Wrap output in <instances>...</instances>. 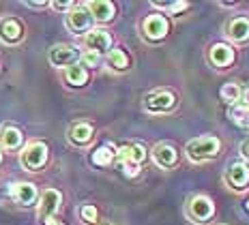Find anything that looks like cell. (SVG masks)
Returning <instances> with one entry per match:
<instances>
[{
    "mask_svg": "<svg viewBox=\"0 0 249 225\" xmlns=\"http://www.w3.org/2000/svg\"><path fill=\"white\" fill-rule=\"evenodd\" d=\"M219 146L221 142L215 135H202V138H196L187 144V156L194 163H202V161L215 159L217 153H219Z\"/></svg>",
    "mask_w": 249,
    "mask_h": 225,
    "instance_id": "6da1fadb",
    "label": "cell"
},
{
    "mask_svg": "<svg viewBox=\"0 0 249 225\" xmlns=\"http://www.w3.org/2000/svg\"><path fill=\"white\" fill-rule=\"evenodd\" d=\"M45 161H48V146H45L43 142H33V144H28L24 148L22 165L26 167V170L37 172V170H41V167L45 165Z\"/></svg>",
    "mask_w": 249,
    "mask_h": 225,
    "instance_id": "7a4b0ae2",
    "label": "cell"
},
{
    "mask_svg": "<svg viewBox=\"0 0 249 225\" xmlns=\"http://www.w3.org/2000/svg\"><path fill=\"white\" fill-rule=\"evenodd\" d=\"M142 30H144V35H146V39L159 41V39H163V36L168 35L170 24H168V19H165V15L155 13V15H148V17L144 19Z\"/></svg>",
    "mask_w": 249,
    "mask_h": 225,
    "instance_id": "3957f363",
    "label": "cell"
},
{
    "mask_svg": "<svg viewBox=\"0 0 249 225\" xmlns=\"http://www.w3.org/2000/svg\"><path fill=\"white\" fill-rule=\"evenodd\" d=\"M187 210H189L191 219H196L198 223H206L213 217V212H215V206H213V202L209 200V197L196 195V197H191L189 208H187Z\"/></svg>",
    "mask_w": 249,
    "mask_h": 225,
    "instance_id": "277c9868",
    "label": "cell"
},
{
    "mask_svg": "<svg viewBox=\"0 0 249 225\" xmlns=\"http://www.w3.org/2000/svg\"><path fill=\"white\" fill-rule=\"evenodd\" d=\"M80 58V52L73 45H54L50 50V62L54 67H71Z\"/></svg>",
    "mask_w": 249,
    "mask_h": 225,
    "instance_id": "5b68a950",
    "label": "cell"
},
{
    "mask_svg": "<svg viewBox=\"0 0 249 225\" xmlns=\"http://www.w3.org/2000/svg\"><path fill=\"white\" fill-rule=\"evenodd\" d=\"M110 45H112V36L106 33V30H101V28H92V30H88V35H86V48L88 52H95V54H103V52H107L110 50Z\"/></svg>",
    "mask_w": 249,
    "mask_h": 225,
    "instance_id": "8992f818",
    "label": "cell"
},
{
    "mask_svg": "<svg viewBox=\"0 0 249 225\" xmlns=\"http://www.w3.org/2000/svg\"><path fill=\"white\" fill-rule=\"evenodd\" d=\"M176 103V97L172 92L168 90H159V92H153V95L146 97V109L148 112H168V109H172Z\"/></svg>",
    "mask_w": 249,
    "mask_h": 225,
    "instance_id": "52a82bcc",
    "label": "cell"
},
{
    "mask_svg": "<svg viewBox=\"0 0 249 225\" xmlns=\"http://www.w3.org/2000/svg\"><path fill=\"white\" fill-rule=\"evenodd\" d=\"M67 26H69V30H73L75 35H82V33H86V30H90L92 17L86 9H82V7L73 9V11L67 15Z\"/></svg>",
    "mask_w": 249,
    "mask_h": 225,
    "instance_id": "ba28073f",
    "label": "cell"
},
{
    "mask_svg": "<svg viewBox=\"0 0 249 225\" xmlns=\"http://www.w3.org/2000/svg\"><path fill=\"white\" fill-rule=\"evenodd\" d=\"M60 193L56 191V189H48L41 195V204H39V219H50V217H54V212L58 210V206H60Z\"/></svg>",
    "mask_w": 249,
    "mask_h": 225,
    "instance_id": "9c48e42d",
    "label": "cell"
},
{
    "mask_svg": "<svg viewBox=\"0 0 249 225\" xmlns=\"http://www.w3.org/2000/svg\"><path fill=\"white\" fill-rule=\"evenodd\" d=\"M86 11L90 13V17L97 19V22H110L116 9H114V4L110 0H95V2L86 4Z\"/></svg>",
    "mask_w": 249,
    "mask_h": 225,
    "instance_id": "30bf717a",
    "label": "cell"
},
{
    "mask_svg": "<svg viewBox=\"0 0 249 225\" xmlns=\"http://www.w3.org/2000/svg\"><path fill=\"white\" fill-rule=\"evenodd\" d=\"M11 195L18 204L30 206V204L37 200V187L33 182H18V185H11Z\"/></svg>",
    "mask_w": 249,
    "mask_h": 225,
    "instance_id": "8fae6325",
    "label": "cell"
},
{
    "mask_svg": "<svg viewBox=\"0 0 249 225\" xmlns=\"http://www.w3.org/2000/svg\"><path fill=\"white\" fill-rule=\"evenodd\" d=\"M226 35L230 36L236 43H243V41L249 39V19L247 17H234L230 19L226 26Z\"/></svg>",
    "mask_w": 249,
    "mask_h": 225,
    "instance_id": "7c38bea8",
    "label": "cell"
},
{
    "mask_svg": "<svg viewBox=\"0 0 249 225\" xmlns=\"http://www.w3.org/2000/svg\"><path fill=\"white\" fill-rule=\"evenodd\" d=\"M22 24L18 22V19H2L0 22V39L4 41V43H18L19 39H22Z\"/></svg>",
    "mask_w": 249,
    "mask_h": 225,
    "instance_id": "4fadbf2b",
    "label": "cell"
},
{
    "mask_svg": "<svg viewBox=\"0 0 249 225\" xmlns=\"http://www.w3.org/2000/svg\"><path fill=\"white\" fill-rule=\"evenodd\" d=\"M118 159H121V163H133V165H140L144 159H146V150H144V146L140 144H133V146H123V148H118Z\"/></svg>",
    "mask_w": 249,
    "mask_h": 225,
    "instance_id": "5bb4252c",
    "label": "cell"
},
{
    "mask_svg": "<svg viewBox=\"0 0 249 225\" xmlns=\"http://www.w3.org/2000/svg\"><path fill=\"white\" fill-rule=\"evenodd\" d=\"M209 58H211V62L215 67H228L232 60H234V52H232L230 45L217 43V45H213V48H211Z\"/></svg>",
    "mask_w": 249,
    "mask_h": 225,
    "instance_id": "9a60e30c",
    "label": "cell"
},
{
    "mask_svg": "<svg viewBox=\"0 0 249 225\" xmlns=\"http://www.w3.org/2000/svg\"><path fill=\"white\" fill-rule=\"evenodd\" d=\"M228 182H230L234 189H245L247 187V182H249V167L245 163H234L228 170Z\"/></svg>",
    "mask_w": 249,
    "mask_h": 225,
    "instance_id": "2e32d148",
    "label": "cell"
},
{
    "mask_svg": "<svg viewBox=\"0 0 249 225\" xmlns=\"http://www.w3.org/2000/svg\"><path fill=\"white\" fill-rule=\"evenodd\" d=\"M153 156H155V163L161 167L176 165V150H174V146H170V144H157L153 148Z\"/></svg>",
    "mask_w": 249,
    "mask_h": 225,
    "instance_id": "e0dca14e",
    "label": "cell"
},
{
    "mask_svg": "<svg viewBox=\"0 0 249 225\" xmlns=\"http://www.w3.org/2000/svg\"><path fill=\"white\" fill-rule=\"evenodd\" d=\"M22 131L15 129V127H4L0 131V144L4 146L7 150H15L22 146Z\"/></svg>",
    "mask_w": 249,
    "mask_h": 225,
    "instance_id": "ac0fdd59",
    "label": "cell"
},
{
    "mask_svg": "<svg viewBox=\"0 0 249 225\" xmlns=\"http://www.w3.org/2000/svg\"><path fill=\"white\" fill-rule=\"evenodd\" d=\"M69 139L73 144H88L92 139V127L90 124H86V122H77L73 124V127L69 129Z\"/></svg>",
    "mask_w": 249,
    "mask_h": 225,
    "instance_id": "d6986e66",
    "label": "cell"
},
{
    "mask_svg": "<svg viewBox=\"0 0 249 225\" xmlns=\"http://www.w3.org/2000/svg\"><path fill=\"white\" fill-rule=\"evenodd\" d=\"M65 77L71 86H84L86 80H88V73L82 65H71V67H67Z\"/></svg>",
    "mask_w": 249,
    "mask_h": 225,
    "instance_id": "ffe728a7",
    "label": "cell"
},
{
    "mask_svg": "<svg viewBox=\"0 0 249 225\" xmlns=\"http://www.w3.org/2000/svg\"><path fill=\"white\" fill-rule=\"evenodd\" d=\"M230 118L234 124H238V127H249V109L243 105V103H234V105H232Z\"/></svg>",
    "mask_w": 249,
    "mask_h": 225,
    "instance_id": "44dd1931",
    "label": "cell"
},
{
    "mask_svg": "<svg viewBox=\"0 0 249 225\" xmlns=\"http://www.w3.org/2000/svg\"><path fill=\"white\" fill-rule=\"evenodd\" d=\"M221 99H224L226 103H238V99H241V88L236 86L234 82H228L224 84V88H221Z\"/></svg>",
    "mask_w": 249,
    "mask_h": 225,
    "instance_id": "7402d4cb",
    "label": "cell"
},
{
    "mask_svg": "<svg viewBox=\"0 0 249 225\" xmlns=\"http://www.w3.org/2000/svg\"><path fill=\"white\" fill-rule=\"evenodd\" d=\"M107 60H110V65L116 71H123V69H127V67H129V58H127V54H124L123 50H110Z\"/></svg>",
    "mask_w": 249,
    "mask_h": 225,
    "instance_id": "603a6c76",
    "label": "cell"
},
{
    "mask_svg": "<svg viewBox=\"0 0 249 225\" xmlns=\"http://www.w3.org/2000/svg\"><path fill=\"white\" fill-rule=\"evenodd\" d=\"M112 159H114V153L110 146H101V148H97L92 153V163L95 165H110Z\"/></svg>",
    "mask_w": 249,
    "mask_h": 225,
    "instance_id": "cb8c5ba5",
    "label": "cell"
},
{
    "mask_svg": "<svg viewBox=\"0 0 249 225\" xmlns=\"http://www.w3.org/2000/svg\"><path fill=\"white\" fill-rule=\"evenodd\" d=\"M155 7H159V9H168L170 13H180V11H185L189 4L187 2H155Z\"/></svg>",
    "mask_w": 249,
    "mask_h": 225,
    "instance_id": "d4e9b609",
    "label": "cell"
},
{
    "mask_svg": "<svg viewBox=\"0 0 249 225\" xmlns=\"http://www.w3.org/2000/svg\"><path fill=\"white\" fill-rule=\"evenodd\" d=\"M82 219H84L86 223H97V208L95 206H90V204H86V206H82Z\"/></svg>",
    "mask_w": 249,
    "mask_h": 225,
    "instance_id": "484cf974",
    "label": "cell"
},
{
    "mask_svg": "<svg viewBox=\"0 0 249 225\" xmlns=\"http://www.w3.org/2000/svg\"><path fill=\"white\" fill-rule=\"evenodd\" d=\"M82 60H84V65H86V67H99L101 56H99V54H95V52H86V54L82 56Z\"/></svg>",
    "mask_w": 249,
    "mask_h": 225,
    "instance_id": "4316f807",
    "label": "cell"
},
{
    "mask_svg": "<svg viewBox=\"0 0 249 225\" xmlns=\"http://www.w3.org/2000/svg\"><path fill=\"white\" fill-rule=\"evenodd\" d=\"M121 167H123V174L129 178L138 176V172H140V165H133V163H121Z\"/></svg>",
    "mask_w": 249,
    "mask_h": 225,
    "instance_id": "83f0119b",
    "label": "cell"
},
{
    "mask_svg": "<svg viewBox=\"0 0 249 225\" xmlns=\"http://www.w3.org/2000/svg\"><path fill=\"white\" fill-rule=\"evenodd\" d=\"M52 7H54L56 11H69V9L73 7V2H52Z\"/></svg>",
    "mask_w": 249,
    "mask_h": 225,
    "instance_id": "f1b7e54d",
    "label": "cell"
},
{
    "mask_svg": "<svg viewBox=\"0 0 249 225\" xmlns=\"http://www.w3.org/2000/svg\"><path fill=\"white\" fill-rule=\"evenodd\" d=\"M241 155L245 156V159L249 161V139H245V142L241 144Z\"/></svg>",
    "mask_w": 249,
    "mask_h": 225,
    "instance_id": "f546056e",
    "label": "cell"
},
{
    "mask_svg": "<svg viewBox=\"0 0 249 225\" xmlns=\"http://www.w3.org/2000/svg\"><path fill=\"white\" fill-rule=\"evenodd\" d=\"M241 97H243V105H245L247 109H249V88L245 92H241Z\"/></svg>",
    "mask_w": 249,
    "mask_h": 225,
    "instance_id": "4dcf8cb0",
    "label": "cell"
},
{
    "mask_svg": "<svg viewBox=\"0 0 249 225\" xmlns=\"http://www.w3.org/2000/svg\"><path fill=\"white\" fill-rule=\"evenodd\" d=\"M45 225H65V223H60V221H58V219L50 217V219H45Z\"/></svg>",
    "mask_w": 249,
    "mask_h": 225,
    "instance_id": "1f68e13d",
    "label": "cell"
},
{
    "mask_svg": "<svg viewBox=\"0 0 249 225\" xmlns=\"http://www.w3.org/2000/svg\"><path fill=\"white\" fill-rule=\"evenodd\" d=\"M48 2H28V7H33V9H43Z\"/></svg>",
    "mask_w": 249,
    "mask_h": 225,
    "instance_id": "d6a6232c",
    "label": "cell"
},
{
    "mask_svg": "<svg viewBox=\"0 0 249 225\" xmlns=\"http://www.w3.org/2000/svg\"><path fill=\"white\" fill-rule=\"evenodd\" d=\"M0 161H2V153H0Z\"/></svg>",
    "mask_w": 249,
    "mask_h": 225,
    "instance_id": "836d02e7",
    "label": "cell"
},
{
    "mask_svg": "<svg viewBox=\"0 0 249 225\" xmlns=\"http://www.w3.org/2000/svg\"><path fill=\"white\" fill-rule=\"evenodd\" d=\"M247 210H249V202H247Z\"/></svg>",
    "mask_w": 249,
    "mask_h": 225,
    "instance_id": "e575fe53",
    "label": "cell"
}]
</instances>
